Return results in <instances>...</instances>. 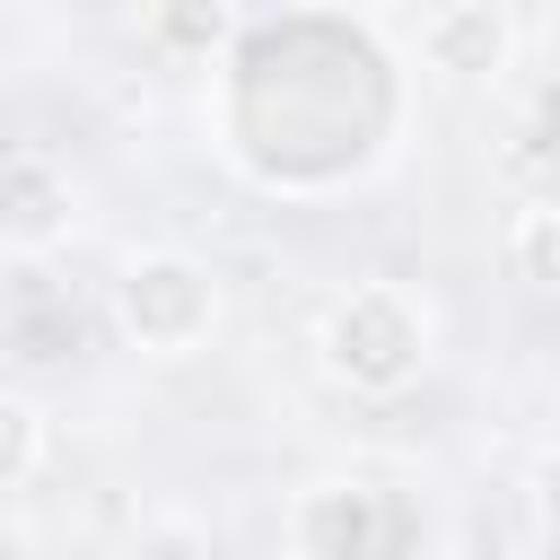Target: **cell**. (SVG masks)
<instances>
[{"label":"cell","mask_w":560,"mask_h":560,"mask_svg":"<svg viewBox=\"0 0 560 560\" xmlns=\"http://www.w3.org/2000/svg\"><path fill=\"white\" fill-rule=\"evenodd\" d=\"M534 516H542V534L560 542V438H551L542 464H534Z\"/></svg>","instance_id":"cell-9"},{"label":"cell","mask_w":560,"mask_h":560,"mask_svg":"<svg viewBox=\"0 0 560 560\" xmlns=\"http://www.w3.org/2000/svg\"><path fill=\"white\" fill-rule=\"evenodd\" d=\"M140 35H149L158 52H175V61H210V52L236 35V9H228V0H158V9L140 18Z\"/></svg>","instance_id":"cell-7"},{"label":"cell","mask_w":560,"mask_h":560,"mask_svg":"<svg viewBox=\"0 0 560 560\" xmlns=\"http://www.w3.org/2000/svg\"><path fill=\"white\" fill-rule=\"evenodd\" d=\"M44 472V402L0 385V490H26Z\"/></svg>","instance_id":"cell-8"},{"label":"cell","mask_w":560,"mask_h":560,"mask_svg":"<svg viewBox=\"0 0 560 560\" xmlns=\"http://www.w3.org/2000/svg\"><path fill=\"white\" fill-rule=\"evenodd\" d=\"M201 551H210V542H201L192 525H158V534L140 542V560H201Z\"/></svg>","instance_id":"cell-10"},{"label":"cell","mask_w":560,"mask_h":560,"mask_svg":"<svg viewBox=\"0 0 560 560\" xmlns=\"http://www.w3.org/2000/svg\"><path fill=\"white\" fill-rule=\"evenodd\" d=\"M0 560H44V534L26 516H0Z\"/></svg>","instance_id":"cell-11"},{"label":"cell","mask_w":560,"mask_h":560,"mask_svg":"<svg viewBox=\"0 0 560 560\" xmlns=\"http://www.w3.org/2000/svg\"><path fill=\"white\" fill-rule=\"evenodd\" d=\"M79 236V175L44 149H9L0 158V254L44 262Z\"/></svg>","instance_id":"cell-4"},{"label":"cell","mask_w":560,"mask_h":560,"mask_svg":"<svg viewBox=\"0 0 560 560\" xmlns=\"http://www.w3.org/2000/svg\"><path fill=\"white\" fill-rule=\"evenodd\" d=\"M315 368L350 402H402L438 368V306L411 280H350L315 315Z\"/></svg>","instance_id":"cell-1"},{"label":"cell","mask_w":560,"mask_h":560,"mask_svg":"<svg viewBox=\"0 0 560 560\" xmlns=\"http://www.w3.org/2000/svg\"><path fill=\"white\" fill-rule=\"evenodd\" d=\"M385 490L368 472H315L289 490V560H385Z\"/></svg>","instance_id":"cell-3"},{"label":"cell","mask_w":560,"mask_h":560,"mask_svg":"<svg viewBox=\"0 0 560 560\" xmlns=\"http://www.w3.org/2000/svg\"><path fill=\"white\" fill-rule=\"evenodd\" d=\"M105 315L122 332V350L140 359H201L219 315H228V280L219 262H201L192 245H131L105 280Z\"/></svg>","instance_id":"cell-2"},{"label":"cell","mask_w":560,"mask_h":560,"mask_svg":"<svg viewBox=\"0 0 560 560\" xmlns=\"http://www.w3.org/2000/svg\"><path fill=\"white\" fill-rule=\"evenodd\" d=\"M516 44H525V26H516L508 0H438L411 26L420 70H438V79H508Z\"/></svg>","instance_id":"cell-5"},{"label":"cell","mask_w":560,"mask_h":560,"mask_svg":"<svg viewBox=\"0 0 560 560\" xmlns=\"http://www.w3.org/2000/svg\"><path fill=\"white\" fill-rule=\"evenodd\" d=\"M499 262H508V280H525V289L560 298V192H534V201H516V210H508Z\"/></svg>","instance_id":"cell-6"}]
</instances>
